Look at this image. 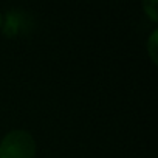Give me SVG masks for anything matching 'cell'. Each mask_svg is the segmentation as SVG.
<instances>
[{"label": "cell", "mask_w": 158, "mask_h": 158, "mask_svg": "<svg viewBox=\"0 0 158 158\" xmlns=\"http://www.w3.org/2000/svg\"><path fill=\"white\" fill-rule=\"evenodd\" d=\"M36 143L30 132L13 130L0 141V158H34Z\"/></svg>", "instance_id": "cell-1"}, {"label": "cell", "mask_w": 158, "mask_h": 158, "mask_svg": "<svg viewBox=\"0 0 158 158\" xmlns=\"http://www.w3.org/2000/svg\"><path fill=\"white\" fill-rule=\"evenodd\" d=\"M0 27H2V16H0Z\"/></svg>", "instance_id": "cell-5"}, {"label": "cell", "mask_w": 158, "mask_h": 158, "mask_svg": "<svg viewBox=\"0 0 158 158\" xmlns=\"http://www.w3.org/2000/svg\"><path fill=\"white\" fill-rule=\"evenodd\" d=\"M143 6H144V11L150 16V19H152V20H156V13H155L156 2H155V0H150V2H144Z\"/></svg>", "instance_id": "cell-4"}, {"label": "cell", "mask_w": 158, "mask_h": 158, "mask_svg": "<svg viewBox=\"0 0 158 158\" xmlns=\"http://www.w3.org/2000/svg\"><path fill=\"white\" fill-rule=\"evenodd\" d=\"M155 42H156V31L152 33V36H150V39H149V44H147L149 53H150V57H152L153 64H156V47H155Z\"/></svg>", "instance_id": "cell-3"}, {"label": "cell", "mask_w": 158, "mask_h": 158, "mask_svg": "<svg viewBox=\"0 0 158 158\" xmlns=\"http://www.w3.org/2000/svg\"><path fill=\"white\" fill-rule=\"evenodd\" d=\"M20 30V16L14 14V13H8L6 16V22L3 25V33L6 36H16Z\"/></svg>", "instance_id": "cell-2"}]
</instances>
